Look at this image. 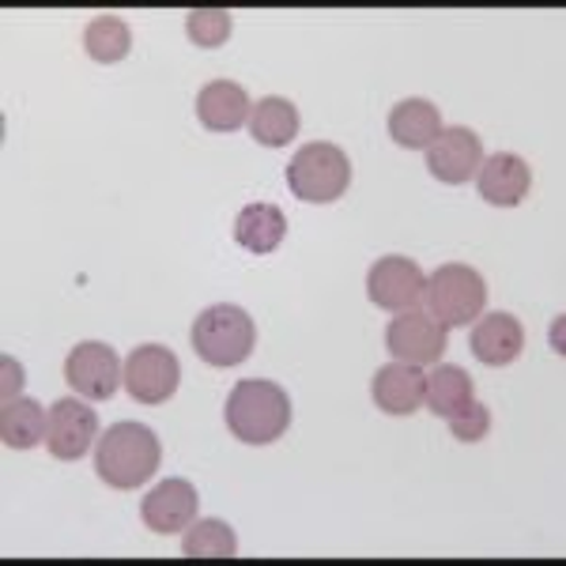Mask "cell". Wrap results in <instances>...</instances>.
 <instances>
[{
	"instance_id": "1",
	"label": "cell",
	"mask_w": 566,
	"mask_h": 566,
	"mask_svg": "<svg viewBox=\"0 0 566 566\" xmlns=\"http://www.w3.org/2000/svg\"><path fill=\"white\" fill-rule=\"evenodd\" d=\"M163 461V442L151 427L144 423H114L106 427L95 446V472L98 480L109 483L114 491L144 488Z\"/></svg>"
},
{
	"instance_id": "2",
	"label": "cell",
	"mask_w": 566,
	"mask_h": 566,
	"mask_svg": "<svg viewBox=\"0 0 566 566\" xmlns=\"http://www.w3.org/2000/svg\"><path fill=\"white\" fill-rule=\"evenodd\" d=\"M291 397L276 381L242 378L227 397V431L245 446H269L287 434Z\"/></svg>"
},
{
	"instance_id": "3",
	"label": "cell",
	"mask_w": 566,
	"mask_h": 566,
	"mask_svg": "<svg viewBox=\"0 0 566 566\" xmlns=\"http://www.w3.org/2000/svg\"><path fill=\"white\" fill-rule=\"evenodd\" d=\"M189 340L208 367H242L258 348V325L242 306L216 303L197 314Z\"/></svg>"
},
{
	"instance_id": "4",
	"label": "cell",
	"mask_w": 566,
	"mask_h": 566,
	"mask_svg": "<svg viewBox=\"0 0 566 566\" xmlns=\"http://www.w3.org/2000/svg\"><path fill=\"white\" fill-rule=\"evenodd\" d=\"M287 186L303 205H333L352 186V159L328 140L306 144L287 163Z\"/></svg>"
},
{
	"instance_id": "5",
	"label": "cell",
	"mask_w": 566,
	"mask_h": 566,
	"mask_svg": "<svg viewBox=\"0 0 566 566\" xmlns=\"http://www.w3.org/2000/svg\"><path fill=\"white\" fill-rule=\"evenodd\" d=\"M423 298H427V314L438 325L464 328L476 322L483 306H488V283L469 264H442V269H434V276H427Z\"/></svg>"
},
{
	"instance_id": "6",
	"label": "cell",
	"mask_w": 566,
	"mask_h": 566,
	"mask_svg": "<svg viewBox=\"0 0 566 566\" xmlns=\"http://www.w3.org/2000/svg\"><path fill=\"white\" fill-rule=\"evenodd\" d=\"M181 363L167 344H140L129 352L122 370V386L136 405H167L178 392Z\"/></svg>"
},
{
	"instance_id": "7",
	"label": "cell",
	"mask_w": 566,
	"mask_h": 566,
	"mask_svg": "<svg viewBox=\"0 0 566 566\" xmlns=\"http://www.w3.org/2000/svg\"><path fill=\"white\" fill-rule=\"evenodd\" d=\"M446 336L450 328L438 325L427 310H405L386 328V348L397 363H412V367H431L446 355Z\"/></svg>"
},
{
	"instance_id": "8",
	"label": "cell",
	"mask_w": 566,
	"mask_h": 566,
	"mask_svg": "<svg viewBox=\"0 0 566 566\" xmlns=\"http://www.w3.org/2000/svg\"><path fill=\"white\" fill-rule=\"evenodd\" d=\"M125 363L117 359V352L103 340H84L69 352L65 359V381L72 392H80L84 400H109L122 386Z\"/></svg>"
},
{
	"instance_id": "9",
	"label": "cell",
	"mask_w": 566,
	"mask_h": 566,
	"mask_svg": "<svg viewBox=\"0 0 566 566\" xmlns=\"http://www.w3.org/2000/svg\"><path fill=\"white\" fill-rule=\"evenodd\" d=\"M423 287H427V276L423 269L412 261V258H381L370 264L367 272V295L374 306L389 310V314H405V310H416L419 298H423Z\"/></svg>"
},
{
	"instance_id": "10",
	"label": "cell",
	"mask_w": 566,
	"mask_h": 566,
	"mask_svg": "<svg viewBox=\"0 0 566 566\" xmlns=\"http://www.w3.org/2000/svg\"><path fill=\"white\" fill-rule=\"evenodd\" d=\"M98 434V416L84 400H53L50 427H45V450L57 461H80Z\"/></svg>"
},
{
	"instance_id": "11",
	"label": "cell",
	"mask_w": 566,
	"mask_h": 566,
	"mask_svg": "<svg viewBox=\"0 0 566 566\" xmlns=\"http://www.w3.org/2000/svg\"><path fill=\"white\" fill-rule=\"evenodd\" d=\"M197 506H200V495L189 480H163L144 495L140 502V517L151 533L159 536H175V533H186L189 525L197 522Z\"/></svg>"
},
{
	"instance_id": "12",
	"label": "cell",
	"mask_w": 566,
	"mask_h": 566,
	"mask_svg": "<svg viewBox=\"0 0 566 566\" xmlns=\"http://www.w3.org/2000/svg\"><path fill=\"white\" fill-rule=\"evenodd\" d=\"M483 163V144L480 136L464 125H453V129H442V136L427 148V170L446 181V186H464V181L476 178Z\"/></svg>"
},
{
	"instance_id": "13",
	"label": "cell",
	"mask_w": 566,
	"mask_h": 566,
	"mask_svg": "<svg viewBox=\"0 0 566 566\" xmlns=\"http://www.w3.org/2000/svg\"><path fill=\"white\" fill-rule=\"evenodd\" d=\"M476 186H480V197L488 200V205L517 208L528 197V189H533V170H528V163L522 159V155L495 151L480 163Z\"/></svg>"
},
{
	"instance_id": "14",
	"label": "cell",
	"mask_w": 566,
	"mask_h": 566,
	"mask_svg": "<svg viewBox=\"0 0 566 566\" xmlns=\"http://www.w3.org/2000/svg\"><path fill=\"white\" fill-rule=\"evenodd\" d=\"M370 397L386 416H412L427 400V374H423V367L392 359L374 374Z\"/></svg>"
},
{
	"instance_id": "15",
	"label": "cell",
	"mask_w": 566,
	"mask_h": 566,
	"mask_svg": "<svg viewBox=\"0 0 566 566\" xmlns=\"http://www.w3.org/2000/svg\"><path fill=\"white\" fill-rule=\"evenodd\" d=\"M469 344L483 367H510L525 352V325L514 314H502V310L480 314L476 325H472Z\"/></svg>"
},
{
	"instance_id": "16",
	"label": "cell",
	"mask_w": 566,
	"mask_h": 566,
	"mask_svg": "<svg viewBox=\"0 0 566 566\" xmlns=\"http://www.w3.org/2000/svg\"><path fill=\"white\" fill-rule=\"evenodd\" d=\"M197 117L208 133H234L250 122V95L234 80H212L197 95Z\"/></svg>"
},
{
	"instance_id": "17",
	"label": "cell",
	"mask_w": 566,
	"mask_h": 566,
	"mask_svg": "<svg viewBox=\"0 0 566 566\" xmlns=\"http://www.w3.org/2000/svg\"><path fill=\"white\" fill-rule=\"evenodd\" d=\"M442 114H438L434 103L427 98H405V103L392 106L389 114V136L397 148L405 151H427L431 144L442 136Z\"/></svg>"
},
{
	"instance_id": "18",
	"label": "cell",
	"mask_w": 566,
	"mask_h": 566,
	"mask_svg": "<svg viewBox=\"0 0 566 566\" xmlns=\"http://www.w3.org/2000/svg\"><path fill=\"white\" fill-rule=\"evenodd\" d=\"M472 400H476V381L461 367H453V363H434V370L427 374V400H423L427 412L438 419H453Z\"/></svg>"
},
{
	"instance_id": "19",
	"label": "cell",
	"mask_w": 566,
	"mask_h": 566,
	"mask_svg": "<svg viewBox=\"0 0 566 566\" xmlns=\"http://www.w3.org/2000/svg\"><path fill=\"white\" fill-rule=\"evenodd\" d=\"M283 239H287V216L276 205H245L234 219V242L258 258L276 253Z\"/></svg>"
},
{
	"instance_id": "20",
	"label": "cell",
	"mask_w": 566,
	"mask_h": 566,
	"mask_svg": "<svg viewBox=\"0 0 566 566\" xmlns=\"http://www.w3.org/2000/svg\"><path fill=\"white\" fill-rule=\"evenodd\" d=\"M45 427H50V412H42L39 400L15 397L0 408V442L8 450H34L45 438Z\"/></svg>"
},
{
	"instance_id": "21",
	"label": "cell",
	"mask_w": 566,
	"mask_h": 566,
	"mask_svg": "<svg viewBox=\"0 0 566 566\" xmlns=\"http://www.w3.org/2000/svg\"><path fill=\"white\" fill-rule=\"evenodd\" d=\"M295 133H298V106L291 98L269 95L250 109V136L261 148H283V144L295 140Z\"/></svg>"
},
{
	"instance_id": "22",
	"label": "cell",
	"mask_w": 566,
	"mask_h": 566,
	"mask_svg": "<svg viewBox=\"0 0 566 566\" xmlns=\"http://www.w3.org/2000/svg\"><path fill=\"white\" fill-rule=\"evenodd\" d=\"M84 50L98 65H117V61H125L133 50L129 23H125L122 15H95L84 31Z\"/></svg>"
},
{
	"instance_id": "23",
	"label": "cell",
	"mask_w": 566,
	"mask_h": 566,
	"mask_svg": "<svg viewBox=\"0 0 566 566\" xmlns=\"http://www.w3.org/2000/svg\"><path fill=\"white\" fill-rule=\"evenodd\" d=\"M239 552V536L227 522L219 517H205V522H193L181 536V555H200V559H219V555H234Z\"/></svg>"
},
{
	"instance_id": "24",
	"label": "cell",
	"mask_w": 566,
	"mask_h": 566,
	"mask_svg": "<svg viewBox=\"0 0 566 566\" xmlns=\"http://www.w3.org/2000/svg\"><path fill=\"white\" fill-rule=\"evenodd\" d=\"M234 31V20L227 8H197V12L186 15V34L189 42L200 45V50H219Z\"/></svg>"
},
{
	"instance_id": "25",
	"label": "cell",
	"mask_w": 566,
	"mask_h": 566,
	"mask_svg": "<svg viewBox=\"0 0 566 566\" xmlns=\"http://www.w3.org/2000/svg\"><path fill=\"white\" fill-rule=\"evenodd\" d=\"M446 423H450V431L458 442H480V438H488V431H491V412L480 405V400H472L464 412L446 419Z\"/></svg>"
},
{
	"instance_id": "26",
	"label": "cell",
	"mask_w": 566,
	"mask_h": 566,
	"mask_svg": "<svg viewBox=\"0 0 566 566\" xmlns=\"http://www.w3.org/2000/svg\"><path fill=\"white\" fill-rule=\"evenodd\" d=\"M0 370H4V400H15L23 389V367L12 359V355H4V359H0Z\"/></svg>"
}]
</instances>
